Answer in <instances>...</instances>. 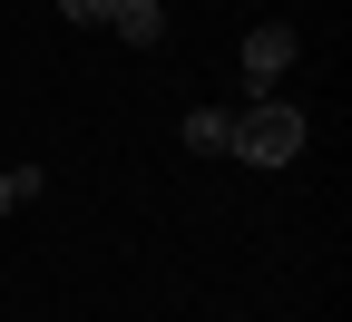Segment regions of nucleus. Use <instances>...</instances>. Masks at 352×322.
<instances>
[{
	"mask_svg": "<svg viewBox=\"0 0 352 322\" xmlns=\"http://www.w3.org/2000/svg\"><path fill=\"white\" fill-rule=\"evenodd\" d=\"M176 137H186V157H226V147H235V108H186Z\"/></svg>",
	"mask_w": 352,
	"mask_h": 322,
	"instance_id": "obj_3",
	"label": "nucleus"
},
{
	"mask_svg": "<svg viewBox=\"0 0 352 322\" xmlns=\"http://www.w3.org/2000/svg\"><path fill=\"white\" fill-rule=\"evenodd\" d=\"M235 166H294L303 157V108L294 98H254L245 117H235V147H226Z\"/></svg>",
	"mask_w": 352,
	"mask_h": 322,
	"instance_id": "obj_1",
	"label": "nucleus"
},
{
	"mask_svg": "<svg viewBox=\"0 0 352 322\" xmlns=\"http://www.w3.org/2000/svg\"><path fill=\"white\" fill-rule=\"evenodd\" d=\"M20 196H39V166H0V215H10Z\"/></svg>",
	"mask_w": 352,
	"mask_h": 322,
	"instance_id": "obj_5",
	"label": "nucleus"
},
{
	"mask_svg": "<svg viewBox=\"0 0 352 322\" xmlns=\"http://www.w3.org/2000/svg\"><path fill=\"white\" fill-rule=\"evenodd\" d=\"M118 39H127V49H157V39H166V10H157V0H118V20H108Z\"/></svg>",
	"mask_w": 352,
	"mask_h": 322,
	"instance_id": "obj_4",
	"label": "nucleus"
},
{
	"mask_svg": "<svg viewBox=\"0 0 352 322\" xmlns=\"http://www.w3.org/2000/svg\"><path fill=\"white\" fill-rule=\"evenodd\" d=\"M294 49H303L294 20H254V30H245V88H274V78L294 69Z\"/></svg>",
	"mask_w": 352,
	"mask_h": 322,
	"instance_id": "obj_2",
	"label": "nucleus"
},
{
	"mask_svg": "<svg viewBox=\"0 0 352 322\" xmlns=\"http://www.w3.org/2000/svg\"><path fill=\"white\" fill-rule=\"evenodd\" d=\"M69 20H118V0H59Z\"/></svg>",
	"mask_w": 352,
	"mask_h": 322,
	"instance_id": "obj_6",
	"label": "nucleus"
}]
</instances>
